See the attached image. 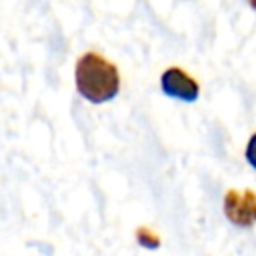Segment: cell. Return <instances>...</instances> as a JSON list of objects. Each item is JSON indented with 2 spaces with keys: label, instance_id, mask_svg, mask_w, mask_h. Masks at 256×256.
<instances>
[{
  "label": "cell",
  "instance_id": "cell-1",
  "mask_svg": "<svg viewBox=\"0 0 256 256\" xmlns=\"http://www.w3.org/2000/svg\"><path fill=\"white\" fill-rule=\"evenodd\" d=\"M74 80L80 96L94 104L112 100L120 90V76L116 66L96 52H86L78 58Z\"/></svg>",
  "mask_w": 256,
  "mask_h": 256
},
{
  "label": "cell",
  "instance_id": "cell-2",
  "mask_svg": "<svg viewBox=\"0 0 256 256\" xmlns=\"http://www.w3.org/2000/svg\"><path fill=\"white\" fill-rule=\"evenodd\" d=\"M224 214L236 226H252L256 222V194L254 190H228L224 196Z\"/></svg>",
  "mask_w": 256,
  "mask_h": 256
},
{
  "label": "cell",
  "instance_id": "cell-3",
  "mask_svg": "<svg viewBox=\"0 0 256 256\" xmlns=\"http://www.w3.org/2000/svg\"><path fill=\"white\" fill-rule=\"evenodd\" d=\"M160 86H162V92L172 96V98H178V100H186V102H194L198 98V84L196 80L186 74L184 70L180 68H168L162 72V78H160Z\"/></svg>",
  "mask_w": 256,
  "mask_h": 256
},
{
  "label": "cell",
  "instance_id": "cell-4",
  "mask_svg": "<svg viewBox=\"0 0 256 256\" xmlns=\"http://www.w3.org/2000/svg\"><path fill=\"white\" fill-rule=\"evenodd\" d=\"M136 240L142 244V246H146V248H158L160 246V240H158V236L156 234H152L148 228H138L136 230Z\"/></svg>",
  "mask_w": 256,
  "mask_h": 256
},
{
  "label": "cell",
  "instance_id": "cell-5",
  "mask_svg": "<svg viewBox=\"0 0 256 256\" xmlns=\"http://www.w3.org/2000/svg\"><path fill=\"white\" fill-rule=\"evenodd\" d=\"M246 160H248V164L256 170V132L250 136V140H248V144H246Z\"/></svg>",
  "mask_w": 256,
  "mask_h": 256
},
{
  "label": "cell",
  "instance_id": "cell-6",
  "mask_svg": "<svg viewBox=\"0 0 256 256\" xmlns=\"http://www.w3.org/2000/svg\"><path fill=\"white\" fill-rule=\"evenodd\" d=\"M252 8H256V2H252Z\"/></svg>",
  "mask_w": 256,
  "mask_h": 256
}]
</instances>
